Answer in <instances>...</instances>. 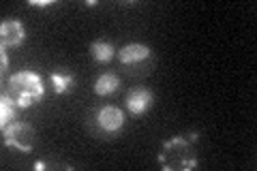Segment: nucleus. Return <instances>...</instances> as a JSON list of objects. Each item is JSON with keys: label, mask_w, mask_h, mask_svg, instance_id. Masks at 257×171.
Returning a JSON list of instances; mask_svg holds the SVG:
<instances>
[{"label": "nucleus", "mask_w": 257, "mask_h": 171, "mask_svg": "<svg viewBox=\"0 0 257 171\" xmlns=\"http://www.w3.org/2000/svg\"><path fill=\"white\" fill-rule=\"evenodd\" d=\"M9 96L22 109L37 105L45 96L43 77L32 69H24V71L13 73L9 77Z\"/></svg>", "instance_id": "1"}, {"label": "nucleus", "mask_w": 257, "mask_h": 171, "mask_svg": "<svg viewBox=\"0 0 257 171\" xmlns=\"http://www.w3.org/2000/svg\"><path fill=\"white\" fill-rule=\"evenodd\" d=\"M159 162L165 169H193L197 167V158H193L191 141L187 137H174L163 143V150L159 154Z\"/></svg>", "instance_id": "2"}, {"label": "nucleus", "mask_w": 257, "mask_h": 171, "mask_svg": "<svg viewBox=\"0 0 257 171\" xmlns=\"http://www.w3.org/2000/svg\"><path fill=\"white\" fill-rule=\"evenodd\" d=\"M50 79H52V86H54V92L56 94H67L71 90L75 81V75L67 69H56L50 73Z\"/></svg>", "instance_id": "8"}, {"label": "nucleus", "mask_w": 257, "mask_h": 171, "mask_svg": "<svg viewBox=\"0 0 257 171\" xmlns=\"http://www.w3.org/2000/svg\"><path fill=\"white\" fill-rule=\"evenodd\" d=\"M118 86H120V79H118L116 73H103V75H99V79L94 81V94L96 96H109L118 90Z\"/></svg>", "instance_id": "9"}, {"label": "nucleus", "mask_w": 257, "mask_h": 171, "mask_svg": "<svg viewBox=\"0 0 257 171\" xmlns=\"http://www.w3.org/2000/svg\"><path fill=\"white\" fill-rule=\"evenodd\" d=\"M26 41V28L20 20H5L0 24V45L3 50H15Z\"/></svg>", "instance_id": "5"}, {"label": "nucleus", "mask_w": 257, "mask_h": 171, "mask_svg": "<svg viewBox=\"0 0 257 171\" xmlns=\"http://www.w3.org/2000/svg\"><path fill=\"white\" fill-rule=\"evenodd\" d=\"M15 118H18V103L9 94H5L0 99V126H9L11 122H15Z\"/></svg>", "instance_id": "11"}, {"label": "nucleus", "mask_w": 257, "mask_h": 171, "mask_svg": "<svg viewBox=\"0 0 257 171\" xmlns=\"http://www.w3.org/2000/svg\"><path fill=\"white\" fill-rule=\"evenodd\" d=\"M90 54H92L94 62L107 64L116 56V50L111 43H107V41H94V43H90Z\"/></svg>", "instance_id": "10"}, {"label": "nucleus", "mask_w": 257, "mask_h": 171, "mask_svg": "<svg viewBox=\"0 0 257 171\" xmlns=\"http://www.w3.org/2000/svg\"><path fill=\"white\" fill-rule=\"evenodd\" d=\"M0 58H3V73H7V69H9V56H7L5 50H3V54H0Z\"/></svg>", "instance_id": "13"}, {"label": "nucleus", "mask_w": 257, "mask_h": 171, "mask_svg": "<svg viewBox=\"0 0 257 171\" xmlns=\"http://www.w3.org/2000/svg\"><path fill=\"white\" fill-rule=\"evenodd\" d=\"M155 103V96L148 88H135L126 94V109L131 116H144Z\"/></svg>", "instance_id": "6"}, {"label": "nucleus", "mask_w": 257, "mask_h": 171, "mask_svg": "<svg viewBox=\"0 0 257 171\" xmlns=\"http://www.w3.org/2000/svg\"><path fill=\"white\" fill-rule=\"evenodd\" d=\"M94 122H96L99 133L116 135V133H120V128H122V124H124V113H122V109L114 107V105H105V107L99 109Z\"/></svg>", "instance_id": "4"}, {"label": "nucleus", "mask_w": 257, "mask_h": 171, "mask_svg": "<svg viewBox=\"0 0 257 171\" xmlns=\"http://www.w3.org/2000/svg\"><path fill=\"white\" fill-rule=\"evenodd\" d=\"M150 58V47L142 43H128L118 52V60L122 64H140Z\"/></svg>", "instance_id": "7"}, {"label": "nucleus", "mask_w": 257, "mask_h": 171, "mask_svg": "<svg viewBox=\"0 0 257 171\" xmlns=\"http://www.w3.org/2000/svg\"><path fill=\"white\" fill-rule=\"evenodd\" d=\"M3 133H5V145L20 150L24 154L32 152V143H35V131H32V126L28 124V122L15 120V122H11L9 126L3 128Z\"/></svg>", "instance_id": "3"}, {"label": "nucleus", "mask_w": 257, "mask_h": 171, "mask_svg": "<svg viewBox=\"0 0 257 171\" xmlns=\"http://www.w3.org/2000/svg\"><path fill=\"white\" fill-rule=\"evenodd\" d=\"M30 7H52L54 0H30Z\"/></svg>", "instance_id": "12"}]
</instances>
